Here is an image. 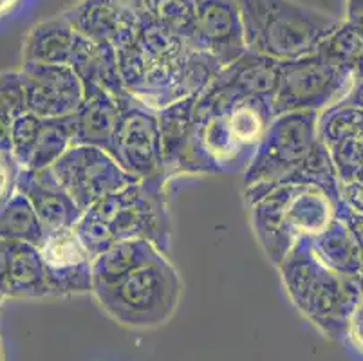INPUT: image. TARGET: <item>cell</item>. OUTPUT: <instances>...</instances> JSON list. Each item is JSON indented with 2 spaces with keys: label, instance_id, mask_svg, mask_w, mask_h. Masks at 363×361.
<instances>
[{
  "label": "cell",
  "instance_id": "obj_18",
  "mask_svg": "<svg viewBox=\"0 0 363 361\" xmlns=\"http://www.w3.org/2000/svg\"><path fill=\"white\" fill-rule=\"evenodd\" d=\"M196 96L184 98L157 111L163 141L164 174L170 179L184 175L188 152L196 127Z\"/></svg>",
  "mask_w": 363,
  "mask_h": 361
},
{
  "label": "cell",
  "instance_id": "obj_1",
  "mask_svg": "<svg viewBox=\"0 0 363 361\" xmlns=\"http://www.w3.org/2000/svg\"><path fill=\"white\" fill-rule=\"evenodd\" d=\"M116 52L128 94L154 111L199 94L224 69L212 52L140 16L136 38Z\"/></svg>",
  "mask_w": 363,
  "mask_h": 361
},
{
  "label": "cell",
  "instance_id": "obj_5",
  "mask_svg": "<svg viewBox=\"0 0 363 361\" xmlns=\"http://www.w3.org/2000/svg\"><path fill=\"white\" fill-rule=\"evenodd\" d=\"M179 273L157 253L112 284L92 287V296L105 314L130 329H152L168 322L179 306Z\"/></svg>",
  "mask_w": 363,
  "mask_h": 361
},
{
  "label": "cell",
  "instance_id": "obj_30",
  "mask_svg": "<svg viewBox=\"0 0 363 361\" xmlns=\"http://www.w3.org/2000/svg\"><path fill=\"white\" fill-rule=\"evenodd\" d=\"M363 130V111L335 104L318 114V138L331 150L338 143Z\"/></svg>",
  "mask_w": 363,
  "mask_h": 361
},
{
  "label": "cell",
  "instance_id": "obj_39",
  "mask_svg": "<svg viewBox=\"0 0 363 361\" xmlns=\"http://www.w3.org/2000/svg\"><path fill=\"white\" fill-rule=\"evenodd\" d=\"M347 18H363V0H347Z\"/></svg>",
  "mask_w": 363,
  "mask_h": 361
},
{
  "label": "cell",
  "instance_id": "obj_14",
  "mask_svg": "<svg viewBox=\"0 0 363 361\" xmlns=\"http://www.w3.org/2000/svg\"><path fill=\"white\" fill-rule=\"evenodd\" d=\"M196 38L194 48L204 49L226 67L247 51L240 0H194Z\"/></svg>",
  "mask_w": 363,
  "mask_h": 361
},
{
  "label": "cell",
  "instance_id": "obj_41",
  "mask_svg": "<svg viewBox=\"0 0 363 361\" xmlns=\"http://www.w3.org/2000/svg\"><path fill=\"white\" fill-rule=\"evenodd\" d=\"M21 2L22 0H0V18L8 15V13H11Z\"/></svg>",
  "mask_w": 363,
  "mask_h": 361
},
{
  "label": "cell",
  "instance_id": "obj_21",
  "mask_svg": "<svg viewBox=\"0 0 363 361\" xmlns=\"http://www.w3.org/2000/svg\"><path fill=\"white\" fill-rule=\"evenodd\" d=\"M4 296H49L45 266L38 246L28 243H8L4 270Z\"/></svg>",
  "mask_w": 363,
  "mask_h": 361
},
{
  "label": "cell",
  "instance_id": "obj_31",
  "mask_svg": "<svg viewBox=\"0 0 363 361\" xmlns=\"http://www.w3.org/2000/svg\"><path fill=\"white\" fill-rule=\"evenodd\" d=\"M74 233L80 238L82 246L91 255V258H96L116 243L108 224L92 210L82 213L80 221L74 224Z\"/></svg>",
  "mask_w": 363,
  "mask_h": 361
},
{
  "label": "cell",
  "instance_id": "obj_40",
  "mask_svg": "<svg viewBox=\"0 0 363 361\" xmlns=\"http://www.w3.org/2000/svg\"><path fill=\"white\" fill-rule=\"evenodd\" d=\"M6 250H8V243L0 238V291L4 287V270H6ZM4 293V291H2Z\"/></svg>",
  "mask_w": 363,
  "mask_h": 361
},
{
  "label": "cell",
  "instance_id": "obj_10",
  "mask_svg": "<svg viewBox=\"0 0 363 361\" xmlns=\"http://www.w3.org/2000/svg\"><path fill=\"white\" fill-rule=\"evenodd\" d=\"M107 152L138 181L164 174L157 111L148 109L138 99L123 107L116 130L108 141Z\"/></svg>",
  "mask_w": 363,
  "mask_h": 361
},
{
  "label": "cell",
  "instance_id": "obj_27",
  "mask_svg": "<svg viewBox=\"0 0 363 361\" xmlns=\"http://www.w3.org/2000/svg\"><path fill=\"white\" fill-rule=\"evenodd\" d=\"M322 58L338 69L354 74L356 65L363 58V22L362 20H342L316 49Z\"/></svg>",
  "mask_w": 363,
  "mask_h": 361
},
{
  "label": "cell",
  "instance_id": "obj_20",
  "mask_svg": "<svg viewBox=\"0 0 363 361\" xmlns=\"http://www.w3.org/2000/svg\"><path fill=\"white\" fill-rule=\"evenodd\" d=\"M121 111L123 105L104 89L85 91L84 104L74 114V145H89L107 150Z\"/></svg>",
  "mask_w": 363,
  "mask_h": 361
},
{
  "label": "cell",
  "instance_id": "obj_9",
  "mask_svg": "<svg viewBox=\"0 0 363 361\" xmlns=\"http://www.w3.org/2000/svg\"><path fill=\"white\" fill-rule=\"evenodd\" d=\"M56 183L60 184L87 211L101 199L123 190L138 179L128 175L105 148L74 145L51 167Z\"/></svg>",
  "mask_w": 363,
  "mask_h": 361
},
{
  "label": "cell",
  "instance_id": "obj_12",
  "mask_svg": "<svg viewBox=\"0 0 363 361\" xmlns=\"http://www.w3.org/2000/svg\"><path fill=\"white\" fill-rule=\"evenodd\" d=\"M38 250L45 266L49 296L92 294V258L76 237L74 228L45 233Z\"/></svg>",
  "mask_w": 363,
  "mask_h": 361
},
{
  "label": "cell",
  "instance_id": "obj_3",
  "mask_svg": "<svg viewBox=\"0 0 363 361\" xmlns=\"http://www.w3.org/2000/svg\"><path fill=\"white\" fill-rule=\"evenodd\" d=\"M246 48L277 62L316 52L342 22L298 0H240Z\"/></svg>",
  "mask_w": 363,
  "mask_h": 361
},
{
  "label": "cell",
  "instance_id": "obj_28",
  "mask_svg": "<svg viewBox=\"0 0 363 361\" xmlns=\"http://www.w3.org/2000/svg\"><path fill=\"white\" fill-rule=\"evenodd\" d=\"M282 183L311 184V187L320 188L323 194H328L335 201V204L342 201V181H340L335 163H333L331 152L320 141V138L306 161L293 174L284 179Z\"/></svg>",
  "mask_w": 363,
  "mask_h": 361
},
{
  "label": "cell",
  "instance_id": "obj_43",
  "mask_svg": "<svg viewBox=\"0 0 363 361\" xmlns=\"http://www.w3.org/2000/svg\"><path fill=\"white\" fill-rule=\"evenodd\" d=\"M352 183H358V184H362V187H363V167L358 170V174H356V177H354V181H352Z\"/></svg>",
  "mask_w": 363,
  "mask_h": 361
},
{
  "label": "cell",
  "instance_id": "obj_36",
  "mask_svg": "<svg viewBox=\"0 0 363 361\" xmlns=\"http://www.w3.org/2000/svg\"><path fill=\"white\" fill-rule=\"evenodd\" d=\"M345 340H349L351 345L354 347L359 354H363V298L362 302H359L358 309L352 314L351 322H349V331Z\"/></svg>",
  "mask_w": 363,
  "mask_h": 361
},
{
  "label": "cell",
  "instance_id": "obj_24",
  "mask_svg": "<svg viewBox=\"0 0 363 361\" xmlns=\"http://www.w3.org/2000/svg\"><path fill=\"white\" fill-rule=\"evenodd\" d=\"M71 147H74V114L42 119L40 130L24 170H48Z\"/></svg>",
  "mask_w": 363,
  "mask_h": 361
},
{
  "label": "cell",
  "instance_id": "obj_6",
  "mask_svg": "<svg viewBox=\"0 0 363 361\" xmlns=\"http://www.w3.org/2000/svg\"><path fill=\"white\" fill-rule=\"evenodd\" d=\"M318 141L316 112H284L273 118L244 172L246 206H253L273 187L306 161Z\"/></svg>",
  "mask_w": 363,
  "mask_h": 361
},
{
  "label": "cell",
  "instance_id": "obj_35",
  "mask_svg": "<svg viewBox=\"0 0 363 361\" xmlns=\"http://www.w3.org/2000/svg\"><path fill=\"white\" fill-rule=\"evenodd\" d=\"M336 217L342 218L343 223L351 228V231L354 233V237L358 238V243L362 244L363 248V213L362 211L354 210L349 204H345L343 201H340L336 204Z\"/></svg>",
  "mask_w": 363,
  "mask_h": 361
},
{
  "label": "cell",
  "instance_id": "obj_8",
  "mask_svg": "<svg viewBox=\"0 0 363 361\" xmlns=\"http://www.w3.org/2000/svg\"><path fill=\"white\" fill-rule=\"evenodd\" d=\"M354 74L338 69L318 52L279 62L277 91L273 111L284 112H323L351 87Z\"/></svg>",
  "mask_w": 363,
  "mask_h": 361
},
{
  "label": "cell",
  "instance_id": "obj_7",
  "mask_svg": "<svg viewBox=\"0 0 363 361\" xmlns=\"http://www.w3.org/2000/svg\"><path fill=\"white\" fill-rule=\"evenodd\" d=\"M168 181L167 174L141 179L107 195L89 210L104 218L116 240L145 238L167 255L172 246Z\"/></svg>",
  "mask_w": 363,
  "mask_h": 361
},
{
  "label": "cell",
  "instance_id": "obj_15",
  "mask_svg": "<svg viewBox=\"0 0 363 361\" xmlns=\"http://www.w3.org/2000/svg\"><path fill=\"white\" fill-rule=\"evenodd\" d=\"M62 15L78 35L116 51L136 38L138 16L130 0H78Z\"/></svg>",
  "mask_w": 363,
  "mask_h": 361
},
{
  "label": "cell",
  "instance_id": "obj_25",
  "mask_svg": "<svg viewBox=\"0 0 363 361\" xmlns=\"http://www.w3.org/2000/svg\"><path fill=\"white\" fill-rule=\"evenodd\" d=\"M140 18L170 29L194 45L196 38V4L194 0H130Z\"/></svg>",
  "mask_w": 363,
  "mask_h": 361
},
{
  "label": "cell",
  "instance_id": "obj_13",
  "mask_svg": "<svg viewBox=\"0 0 363 361\" xmlns=\"http://www.w3.org/2000/svg\"><path fill=\"white\" fill-rule=\"evenodd\" d=\"M18 71L31 114L42 119L65 118L76 114L84 104V84L69 65L22 64Z\"/></svg>",
  "mask_w": 363,
  "mask_h": 361
},
{
  "label": "cell",
  "instance_id": "obj_42",
  "mask_svg": "<svg viewBox=\"0 0 363 361\" xmlns=\"http://www.w3.org/2000/svg\"><path fill=\"white\" fill-rule=\"evenodd\" d=\"M354 78H363V58H362V62H359V64L356 65Z\"/></svg>",
  "mask_w": 363,
  "mask_h": 361
},
{
  "label": "cell",
  "instance_id": "obj_26",
  "mask_svg": "<svg viewBox=\"0 0 363 361\" xmlns=\"http://www.w3.org/2000/svg\"><path fill=\"white\" fill-rule=\"evenodd\" d=\"M45 230L24 194H16L0 210V238L6 243H28L40 246Z\"/></svg>",
  "mask_w": 363,
  "mask_h": 361
},
{
  "label": "cell",
  "instance_id": "obj_17",
  "mask_svg": "<svg viewBox=\"0 0 363 361\" xmlns=\"http://www.w3.org/2000/svg\"><path fill=\"white\" fill-rule=\"evenodd\" d=\"M69 67L82 79L84 91L104 89L108 94L114 96L123 107L134 101L121 79L118 52L114 45L96 44L80 35L72 51Z\"/></svg>",
  "mask_w": 363,
  "mask_h": 361
},
{
  "label": "cell",
  "instance_id": "obj_23",
  "mask_svg": "<svg viewBox=\"0 0 363 361\" xmlns=\"http://www.w3.org/2000/svg\"><path fill=\"white\" fill-rule=\"evenodd\" d=\"M161 253L156 246L145 238H123L116 240L108 250L92 258V278L94 286L112 284L140 267L152 257Z\"/></svg>",
  "mask_w": 363,
  "mask_h": 361
},
{
  "label": "cell",
  "instance_id": "obj_44",
  "mask_svg": "<svg viewBox=\"0 0 363 361\" xmlns=\"http://www.w3.org/2000/svg\"><path fill=\"white\" fill-rule=\"evenodd\" d=\"M358 20H362V22H363V18H358Z\"/></svg>",
  "mask_w": 363,
  "mask_h": 361
},
{
  "label": "cell",
  "instance_id": "obj_38",
  "mask_svg": "<svg viewBox=\"0 0 363 361\" xmlns=\"http://www.w3.org/2000/svg\"><path fill=\"white\" fill-rule=\"evenodd\" d=\"M336 104H338V101H336ZM340 104L363 111V78L352 79L351 87H349V91L343 94V98L340 99Z\"/></svg>",
  "mask_w": 363,
  "mask_h": 361
},
{
  "label": "cell",
  "instance_id": "obj_19",
  "mask_svg": "<svg viewBox=\"0 0 363 361\" xmlns=\"http://www.w3.org/2000/svg\"><path fill=\"white\" fill-rule=\"evenodd\" d=\"M80 35L64 15L45 18L33 26L22 45V64L69 65Z\"/></svg>",
  "mask_w": 363,
  "mask_h": 361
},
{
  "label": "cell",
  "instance_id": "obj_29",
  "mask_svg": "<svg viewBox=\"0 0 363 361\" xmlns=\"http://www.w3.org/2000/svg\"><path fill=\"white\" fill-rule=\"evenodd\" d=\"M28 112L21 71H0V150H11V130L16 118Z\"/></svg>",
  "mask_w": 363,
  "mask_h": 361
},
{
  "label": "cell",
  "instance_id": "obj_16",
  "mask_svg": "<svg viewBox=\"0 0 363 361\" xmlns=\"http://www.w3.org/2000/svg\"><path fill=\"white\" fill-rule=\"evenodd\" d=\"M16 190L28 197L33 210L40 218L45 233L74 228L84 213L74 203V199L56 183L51 168L38 172L22 170Z\"/></svg>",
  "mask_w": 363,
  "mask_h": 361
},
{
  "label": "cell",
  "instance_id": "obj_34",
  "mask_svg": "<svg viewBox=\"0 0 363 361\" xmlns=\"http://www.w3.org/2000/svg\"><path fill=\"white\" fill-rule=\"evenodd\" d=\"M21 172L22 167L13 152L0 150V210L16 194Z\"/></svg>",
  "mask_w": 363,
  "mask_h": 361
},
{
  "label": "cell",
  "instance_id": "obj_37",
  "mask_svg": "<svg viewBox=\"0 0 363 361\" xmlns=\"http://www.w3.org/2000/svg\"><path fill=\"white\" fill-rule=\"evenodd\" d=\"M342 201L363 213V187L358 183L342 184Z\"/></svg>",
  "mask_w": 363,
  "mask_h": 361
},
{
  "label": "cell",
  "instance_id": "obj_4",
  "mask_svg": "<svg viewBox=\"0 0 363 361\" xmlns=\"http://www.w3.org/2000/svg\"><path fill=\"white\" fill-rule=\"evenodd\" d=\"M336 204L311 184L280 183L250 206L252 228L260 248L279 267L296 240L315 237L331 223Z\"/></svg>",
  "mask_w": 363,
  "mask_h": 361
},
{
  "label": "cell",
  "instance_id": "obj_2",
  "mask_svg": "<svg viewBox=\"0 0 363 361\" xmlns=\"http://www.w3.org/2000/svg\"><path fill=\"white\" fill-rule=\"evenodd\" d=\"M279 273L293 306L313 326L335 340H345L349 322L363 298L359 280L329 270L316 257L311 237L296 240L279 264Z\"/></svg>",
  "mask_w": 363,
  "mask_h": 361
},
{
  "label": "cell",
  "instance_id": "obj_22",
  "mask_svg": "<svg viewBox=\"0 0 363 361\" xmlns=\"http://www.w3.org/2000/svg\"><path fill=\"white\" fill-rule=\"evenodd\" d=\"M311 246L316 257L329 270L345 277L358 278L363 266V248L351 228L335 215L331 223L318 235L311 237Z\"/></svg>",
  "mask_w": 363,
  "mask_h": 361
},
{
  "label": "cell",
  "instance_id": "obj_11",
  "mask_svg": "<svg viewBox=\"0 0 363 361\" xmlns=\"http://www.w3.org/2000/svg\"><path fill=\"white\" fill-rule=\"evenodd\" d=\"M277 78L279 62L247 49L197 94L196 112L223 111L247 96L273 99Z\"/></svg>",
  "mask_w": 363,
  "mask_h": 361
},
{
  "label": "cell",
  "instance_id": "obj_33",
  "mask_svg": "<svg viewBox=\"0 0 363 361\" xmlns=\"http://www.w3.org/2000/svg\"><path fill=\"white\" fill-rule=\"evenodd\" d=\"M42 118L31 114V112H26L21 118L15 119L11 130V150L13 155L16 157L18 165L24 170L26 163H28L29 154L33 150V145L36 141V135H38V130H40Z\"/></svg>",
  "mask_w": 363,
  "mask_h": 361
},
{
  "label": "cell",
  "instance_id": "obj_32",
  "mask_svg": "<svg viewBox=\"0 0 363 361\" xmlns=\"http://www.w3.org/2000/svg\"><path fill=\"white\" fill-rule=\"evenodd\" d=\"M329 152L342 184L352 183L358 170L363 167V130L338 143Z\"/></svg>",
  "mask_w": 363,
  "mask_h": 361
}]
</instances>
